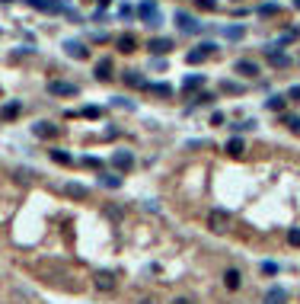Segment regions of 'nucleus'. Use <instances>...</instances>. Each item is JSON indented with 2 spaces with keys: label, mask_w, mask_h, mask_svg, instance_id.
<instances>
[{
  "label": "nucleus",
  "mask_w": 300,
  "mask_h": 304,
  "mask_svg": "<svg viewBox=\"0 0 300 304\" xmlns=\"http://www.w3.org/2000/svg\"><path fill=\"white\" fill-rule=\"evenodd\" d=\"M288 301V292L284 288H268L265 292V304H284Z\"/></svg>",
  "instance_id": "obj_23"
},
{
  "label": "nucleus",
  "mask_w": 300,
  "mask_h": 304,
  "mask_svg": "<svg viewBox=\"0 0 300 304\" xmlns=\"http://www.w3.org/2000/svg\"><path fill=\"white\" fill-rule=\"evenodd\" d=\"M173 48H176V42H173V39H163V36H156V39H150V42H147L150 55H169Z\"/></svg>",
  "instance_id": "obj_6"
},
{
  "label": "nucleus",
  "mask_w": 300,
  "mask_h": 304,
  "mask_svg": "<svg viewBox=\"0 0 300 304\" xmlns=\"http://www.w3.org/2000/svg\"><path fill=\"white\" fill-rule=\"evenodd\" d=\"M93 77L102 80V84H106V80H112V58H99L96 64H93Z\"/></svg>",
  "instance_id": "obj_9"
},
{
  "label": "nucleus",
  "mask_w": 300,
  "mask_h": 304,
  "mask_svg": "<svg viewBox=\"0 0 300 304\" xmlns=\"http://www.w3.org/2000/svg\"><path fill=\"white\" fill-rule=\"evenodd\" d=\"M99 186H106V189H121V186H125V179H121L118 173H99Z\"/></svg>",
  "instance_id": "obj_18"
},
{
  "label": "nucleus",
  "mask_w": 300,
  "mask_h": 304,
  "mask_svg": "<svg viewBox=\"0 0 300 304\" xmlns=\"http://www.w3.org/2000/svg\"><path fill=\"white\" fill-rule=\"evenodd\" d=\"M0 3H10V0H0Z\"/></svg>",
  "instance_id": "obj_45"
},
{
  "label": "nucleus",
  "mask_w": 300,
  "mask_h": 304,
  "mask_svg": "<svg viewBox=\"0 0 300 304\" xmlns=\"http://www.w3.org/2000/svg\"><path fill=\"white\" fill-rule=\"evenodd\" d=\"M214 51H217L214 42H201V45H195V48L186 55V61H188V64H201V61L208 58V55H214Z\"/></svg>",
  "instance_id": "obj_4"
},
{
  "label": "nucleus",
  "mask_w": 300,
  "mask_h": 304,
  "mask_svg": "<svg viewBox=\"0 0 300 304\" xmlns=\"http://www.w3.org/2000/svg\"><path fill=\"white\" fill-rule=\"evenodd\" d=\"M221 90H224V93H243V84H233V80H224V84H221Z\"/></svg>",
  "instance_id": "obj_32"
},
{
  "label": "nucleus",
  "mask_w": 300,
  "mask_h": 304,
  "mask_svg": "<svg viewBox=\"0 0 300 304\" xmlns=\"http://www.w3.org/2000/svg\"><path fill=\"white\" fill-rule=\"evenodd\" d=\"M195 6H198V10L214 13V10H217V0H195Z\"/></svg>",
  "instance_id": "obj_33"
},
{
  "label": "nucleus",
  "mask_w": 300,
  "mask_h": 304,
  "mask_svg": "<svg viewBox=\"0 0 300 304\" xmlns=\"http://www.w3.org/2000/svg\"><path fill=\"white\" fill-rule=\"evenodd\" d=\"M256 125H259L256 119H243V122H236V125H230V128L240 134V131H256Z\"/></svg>",
  "instance_id": "obj_29"
},
{
  "label": "nucleus",
  "mask_w": 300,
  "mask_h": 304,
  "mask_svg": "<svg viewBox=\"0 0 300 304\" xmlns=\"http://www.w3.org/2000/svg\"><path fill=\"white\" fill-rule=\"evenodd\" d=\"M246 36V26H224V39H227V42H240V39Z\"/></svg>",
  "instance_id": "obj_19"
},
{
  "label": "nucleus",
  "mask_w": 300,
  "mask_h": 304,
  "mask_svg": "<svg viewBox=\"0 0 300 304\" xmlns=\"http://www.w3.org/2000/svg\"><path fill=\"white\" fill-rule=\"evenodd\" d=\"M300 36V32L297 29H288V32H284V36H278V42H275V48H284V45H291V42H294V39Z\"/></svg>",
  "instance_id": "obj_30"
},
{
  "label": "nucleus",
  "mask_w": 300,
  "mask_h": 304,
  "mask_svg": "<svg viewBox=\"0 0 300 304\" xmlns=\"http://www.w3.org/2000/svg\"><path fill=\"white\" fill-rule=\"evenodd\" d=\"M211 125H224V112H214V116H211Z\"/></svg>",
  "instance_id": "obj_41"
},
{
  "label": "nucleus",
  "mask_w": 300,
  "mask_h": 304,
  "mask_svg": "<svg viewBox=\"0 0 300 304\" xmlns=\"http://www.w3.org/2000/svg\"><path fill=\"white\" fill-rule=\"evenodd\" d=\"M284 103H288V96H281V93H271V96L265 99V109H271V112H281V109H284Z\"/></svg>",
  "instance_id": "obj_24"
},
{
  "label": "nucleus",
  "mask_w": 300,
  "mask_h": 304,
  "mask_svg": "<svg viewBox=\"0 0 300 304\" xmlns=\"http://www.w3.org/2000/svg\"><path fill=\"white\" fill-rule=\"evenodd\" d=\"M275 13H281V6H278V3H262V6H256V16H275Z\"/></svg>",
  "instance_id": "obj_28"
},
{
  "label": "nucleus",
  "mask_w": 300,
  "mask_h": 304,
  "mask_svg": "<svg viewBox=\"0 0 300 304\" xmlns=\"http://www.w3.org/2000/svg\"><path fill=\"white\" fill-rule=\"evenodd\" d=\"M64 192L71 195V199H86V195H90V189H86V186H80V182H67V186H64Z\"/></svg>",
  "instance_id": "obj_25"
},
{
  "label": "nucleus",
  "mask_w": 300,
  "mask_h": 304,
  "mask_svg": "<svg viewBox=\"0 0 300 304\" xmlns=\"http://www.w3.org/2000/svg\"><path fill=\"white\" fill-rule=\"evenodd\" d=\"M32 134H36V138H54V134H58V125H54V122L38 119L36 125H32Z\"/></svg>",
  "instance_id": "obj_10"
},
{
  "label": "nucleus",
  "mask_w": 300,
  "mask_h": 304,
  "mask_svg": "<svg viewBox=\"0 0 300 304\" xmlns=\"http://www.w3.org/2000/svg\"><path fill=\"white\" fill-rule=\"evenodd\" d=\"M118 16H121V19H125V23H128V19L134 16V10H131V6H128V3H121V6H118Z\"/></svg>",
  "instance_id": "obj_36"
},
{
  "label": "nucleus",
  "mask_w": 300,
  "mask_h": 304,
  "mask_svg": "<svg viewBox=\"0 0 300 304\" xmlns=\"http://www.w3.org/2000/svg\"><path fill=\"white\" fill-rule=\"evenodd\" d=\"M19 112H23V99H10V103H3V106H0V119H3V122L16 119Z\"/></svg>",
  "instance_id": "obj_12"
},
{
  "label": "nucleus",
  "mask_w": 300,
  "mask_h": 304,
  "mask_svg": "<svg viewBox=\"0 0 300 304\" xmlns=\"http://www.w3.org/2000/svg\"><path fill=\"white\" fill-rule=\"evenodd\" d=\"M195 103H198V106H211V103H214V96H211V93H198Z\"/></svg>",
  "instance_id": "obj_37"
},
{
  "label": "nucleus",
  "mask_w": 300,
  "mask_h": 304,
  "mask_svg": "<svg viewBox=\"0 0 300 304\" xmlns=\"http://www.w3.org/2000/svg\"><path fill=\"white\" fill-rule=\"evenodd\" d=\"M102 6H109V0H99V10H102Z\"/></svg>",
  "instance_id": "obj_43"
},
{
  "label": "nucleus",
  "mask_w": 300,
  "mask_h": 304,
  "mask_svg": "<svg viewBox=\"0 0 300 304\" xmlns=\"http://www.w3.org/2000/svg\"><path fill=\"white\" fill-rule=\"evenodd\" d=\"M233 71H236V74H240V77H256V74H259V71H262V67H259V64H256V61H249V58H243V61H236V64H233Z\"/></svg>",
  "instance_id": "obj_13"
},
{
  "label": "nucleus",
  "mask_w": 300,
  "mask_h": 304,
  "mask_svg": "<svg viewBox=\"0 0 300 304\" xmlns=\"http://www.w3.org/2000/svg\"><path fill=\"white\" fill-rule=\"evenodd\" d=\"M224 151H227L230 157H240V154L246 151V141H243V138H230L227 144H224Z\"/></svg>",
  "instance_id": "obj_20"
},
{
  "label": "nucleus",
  "mask_w": 300,
  "mask_h": 304,
  "mask_svg": "<svg viewBox=\"0 0 300 304\" xmlns=\"http://www.w3.org/2000/svg\"><path fill=\"white\" fill-rule=\"evenodd\" d=\"M48 93H51V96H77L80 87L67 84V80H48Z\"/></svg>",
  "instance_id": "obj_5"
},
{
  "label": "nucleus",
  "mask_w": 300,
  "mask_h": 304,
  "mask_svg": "<svg viewBox=\"0 0 300 304\" xmlns=\"http://www.w3.org/2000/svg\"><path fill=\"white\" fill-rule=\"evenodd\" d=\"M173 304H192V301H188V298H176Z\"/></svg>",
  "instance_id": "obj_42"
},
{
  "label": "nucleus",
  "mask_w": 300,
  "mask_h": 304,
  "mask_svg": "<svg viewBox=\"0 0 300 304\" xmlns=\"http://www.w3.org/2000/svg\"><path fill=\"white\" fill-rule=\"evenodd\" d=\"M262 272H265V275H275V272H278V262H271V260L262 262Z\"/></svg>",
  "instance_id": "obj_38"
},
{
  "label": "nucleus",
  "mask_w": 300,
  "mask_h": 304,
  "mask_svg": "<svg viewBox=\"0 0 300 304\" xmlns=\"http://www.w3.org/2000/svg\"><path fill=\"white\" fill-rule=\"evenodd\" d=\"M265 55H268V64L271 67H281V71H284V67H291V58L284 55L281 48H275V45H265Z\"/></svg>",
  "instance_id": "obj_7"
},
{
  "label": "nucleus",
  "mask_w": 300,
  "mask_h": 304,
  "mask_svg": "<svg viewBox=\"0 0 300 304\" xmlns=\"http://www.w3.org/2000/svg\"><path fill=\"white\" fill-rule=\"evenodd\" d=\"M144 90L153 93V96H173V87H169V84H147Z\"/></svg>",
  "instance_id": "obj_27"
},
{
  "label": "nucleus",
  "mask_w": 300,
  "mask_h": 304,
  "mask_svg": "<svg viewBox=\"0 0 300 304\" xmlns=\"http://www.w3.org/2000/svg\"><path fill=\"white\" fill-rule=\"evenodd\" d=\"M112 106H118V109H134V103L125 99V96H112Z\"/></svg>",
  "instance_id": "obj_34"
},
{
  "label": "nucleus",
  "mask_w": 300,
  "mask_h": 304,
  "mask_svg": "<svg viewBox=\"0 0 300 304\" xmlns=\"http://www.w3.org/2000/svg\"><path fill=\"white\" fill-rule=\"evenodd\" d=\"M138 16L144 19L147 26H160L163 23V13H160V3H156V0H144V3H138Z\"/></svg>",
  "instance_id": "obj_2"
},
{
  "label": "nucleus",
  "mask_w": 300,
  "mask_h": 304,
  "mask_svg": "<svg viewBox=\"0 0 300 304\" xmlns=\"http://www.w3.org/2000/svg\"><path fill=\"white\" fill-rule=\"evenodd\" d=\"M284 125H288L294 134H300V116H284Z\"/></svg>",
  "instance_id": "obj_31"
},
{
  "label": "nucleus",
  "mask_w": 300,
  "mask_h": 304,
  "mask_svg": "<svg viewBox=\"0 0 300 304\" xmlns=\"http://www.w3.org/2000/svg\"><path fill=\"white\" fill-rule=\"evenodd\" d=\"M51 160H54V164H61V167H74V154L61 151V147H51Z\"/></svg>",
  "instance_id": "obj_22"
},
{
  "label": "nucleus",
  "mask_w": 300,
  "mask_h": 304,
  "mask_svg": "<svg viewBox=\"0 0 300 304\" xmlns=\"http://www.w3.org/2000/svg\"><path fill=\"white\" fill-rule=\"evenodd\" d=\"M173 19H176V26H179V32H188V36H195V32H201L198 19H195L192 13H186V10H176V13H173Z\"/></svg>",
  "instance_id": "obj_3"
},
{
  "label": "nucleus",
  "mask_w": 300,
  "mask_h": 304,
  "mask_svg": "<svg viewBox=\"0 0 300 304\" xmlns=\"http://www.w3.org/2000/svg\"><path fill=\"white\" fill-rule=\"evenodd\" d=\"M112 164L118 167V170H131V167H134V154L121 147V151H115V154H112Z\"/></svg>",
  "instance_id": "obj_11"
},
{
  "label": "nucleus",
  "mask_w": 300,
  "mask_h": 304,
  "mask_svg": "<svg viewBox=\"0 0 300 304\" xmlns=\"http://www.w3.org/2000/svg\"><path fill=\"white\" fill-rule=\"evenodd\" d=\"M121 80H125L128 87H147V80L141 77V71H125V74H121Z\"/></svg>",
  "instance_id": "obj_26"
},
{
  "label": "nucleus",
  "mask_w": 300,
  "mask_h": 304,
  "mask_svg": "<svg viewBox=\"0 0 300 304\" xmlns=\"http://www.w3.org/2000/svg\"><path fill=\"white\" fill-rule=\"evenodd\" d=\"M83 116H86V119H96V116H99V109H96V106H86Z\"/></svg>",
  "instance_id": "obj_40"
},
{
  "label": "nucleus",
  "mask_w": 300,
  "mask_h": 304,
  "mask_svg": "<svg viewBox=\"0 0 300 304\" xmlns=\"http://www.w3.org/2000/svg\"><path fill=\"white\" fill-rule=\"evenodd\" d=\"M288 243L291 247H300V227H291L288 231Z\"/></svg>",
  "instance_id": "obj_35"
},
{
  "label": "nucleus",
  "mask_w": 300,
  "mask_h": 304,
  "mask_svg": "<svg viewBox=\"0 0 300 304\" xmlns=\"http://www.w3.org/2000/svg\"><path fill=\"white\" fill-rule=\"evenodd\" d=\"M294 6H297V10H300V0H294Z\"/></svg>",
  "instance_id": "obj_44"
},
{
  "label": "nucleus",
  "mask_w": 300,
  "mask_h": 304,
  "mask_svg": "<svg viewBox=\"0 0 300 304\" xmlns=\"http://www.w3.org/2000/svg\"><path fill=\"white\" fill-rule=\"evenodd\" d=\"M224 285H227L230 292H236V288L243 285V272H240V269H233V266H230L227 272H224Z\"/></svg>",
  "instance_id": "obj_15"
},
{
  "label": "nucleus",
  "mask_w": 300,
  "mask_h": 304,
  "mask_svg": "<svg viewBox=\"0 0 300 304\" xmlns=\"http://www.w3.org/2000/svg\"><path fill=\"white\" fill-rule=\"evenodd\" d=\"M64 51H67L71 58H77V61L90 58V48H86L83 42H77V39H64Z\"/></svg>",
  "instance_id": "obj_8"
},
{
  "label": "nucleus",
  "mask_w": 300,
  "mask_h": 304,
  "mask_svg": "<svg viewBox=\"0 0 300 304\" xmlns=\"http://www.w3.org/2000/svg\"><path fill=\"white\" fill-rule=\"evenodd\" d=\"M26 3L36 6V10H42V13H61V10H64L61 0H26Z\"/></svg>",
  "instance_id": "obj_14"
},
{
  "label": "nucleus",
  "mask_w": 300,
  "mask_h": 304,
  "mask_svg": "<svg viewBox=\"0 0 300 304\" xmlns=\"http://www.w3.org/2000/svg\"><path fill=\"white\" fill-rule=\"evenodd\" d=\"M115 45H118V51H125V55H131V51H138V39L131 36V32H125V36L115 39Z\"/></svg>",
  "instance_id": "obj_16"
},
{
  "label": "nucleus",
  "mask_w": 300,
  "mask_h": 304,
  "mask_svg": "<svg viewBox=\"0 0 300 304\" xmlns=\"http://www.w3.org/2000/svg\"><path fill=\"white\" fill-rule=\"evenodd\" d=\"M198 87H204V74H188V77L182 80V90H186V93L198 90Z\"/></svg>",
  "instance_id": "obj_21"
},
{
  "label": "nucleus",
  "mask_w": 300,
  "mask_h": 304,
  "mask_svg": "<svg viewBox=\"0 0 300 304\" xmlns=\"http://www.w3.org/2000/svg\"><path fill=\"white\" fill-rule=\"evenodd\" d=\"M288 99H294V103H300V84H294V87L288 90Z\"/></svg>",
  "instance_id": "obj_39"
},
{
  "label": "nucleus",
  "mask_w": 300,
  "mask_h": 304,
  "mask_svg": "<svg viewBox=\"0 0 300 304\" xmlns=\"http://www.w3.org/2000/svg\"><path fill=\"white\" fill-rule=\"evenodd\" d=\"M230 224H233V215L227 208H211L208 212V231L211 234H227Z\"/></svg>",
  "instance_id": "obj_1"
},
{
  "label": "nucleus",
  "mask_w": 300,
  "mask_h": 304,
  "mask_svg": "<svg viewBox=\"0 0 300 304\" xmlns=\"http://www.w3.org/2000/svg\"><path fill=\"white\" fill-rule=\"evenodd\" d=\"M93 285L99 288V292H115V275L112 272H96V282Z\"/></svg>",
  "instance_id": "obj_17"
}]
</instances>
